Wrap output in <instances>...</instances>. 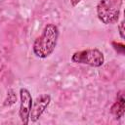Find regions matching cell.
I'll return each mask as SVG.
<instances>
[{
	"label": "cell",
	"mask_w": 125,
	"mask_h": 125,
	"mask_svg": "<svg viewBox=\"0 0 125 125\" xmlns=\"http://www.w3.org/2000/svg\"><path fill=\"white\" fill-rule=\"evenodd\" d=\"M60 30L54 23H47L41 34L34 40L32 45L33 54L39 59H46L50 57L56 49Z\"/></svg>",
	"instance_id": "cell-1"
},
{
	"label": "cell",
	"mask_w": 125,
	"mask_h": 125,
	"mask_svg": "<svg viewBox=\"0 0 125 125\" xmlns=\"http://www.w3.org/2000/svg\"><path fill=\"white\" fill-rule=\"evenodd\" d=\"M51 103V96L49 94H41L35 98L32 103L31 110L29 113V121L37 122L42 114L45 112Z\"/></svg>",
	"instance_id": "cell-5"
},
{
	"label": "cell",
	"mask_w": 125,
	"mask_h": 125,
	"mask_svg": "<svg viewBox=\"0 0 125 125\" xmlns=\"http://www.w3.org/2000/svg\"><path fill=\"white\" fill-rule=\"evenodd\" d=\"M69 2H70V4H71L72 7H76L81 2V0H69Z\"/></svg>",
	"instance_id": "cell-10"
},
{
	"label": "cell",
	"mask_w": 125,
	"mask_h": 125,
	"mask_svg": "<svg viewBox=\"0 0 125 125\" xmlns=\"http://www.w3.org/2000/svg\"><path fill=\"white\" fill-rule=\"evenodd\" d=\"M123 0H100L96 7L98 19L104 24L116 23L120 17Z\"/></svg>",
	"instance_id": "cell-2"
},
{
	"label": "cell",
	"mask_w": 125,
	"mask_h": 125,
	"mask_svg": "<svg viewBox=\"0 0 125 125\" xmlns=\"http://www.w3.org/2000/svg\"><path fill=\"white\" fill-rule=\"evenodd\" d=\"M74 63L86 64L92 67H100L104 63V53L98 48H89L74 52L70 58Z\"/></svg>",
	"instance_id": "cell-3"
},
{
	"label": "cell",
	"mask_w": 125,
	"mask_h": 125,
	"mask_svg": "<svg viewBox=\"0 0 125 125\" xmlns=\"http://www.w3.org/2000/svg\"><path fill=\"white\" fill-rule=\"evenodd\" d=\"M17 102V96H16V93L13 89H9L7 91V96H6V99L4 100V103H3V105L4 106H12L13 104H15Z\"/></svg>",
	"instance_id": "cell-7"
},
{
	"label": "cell",
	"mask_w": 125,
	"mask_h": 125,
	"mask_svg": "<svg viewBox=\"0 0 125 125\" xmlns=\"http://www.w3.org/2000/svg\"><path fill=\"white\" fill-rule=\"evenodd\" d=\"M32 97L28 89L21 88L20 89V109L19 116L22 124L27 125L29 123V113L32 106Z\"/></svg>",
	"instance_id": "cell-4"
},
{
	"label": "cell",
	"mask_w": 125,
	"mask_h": 125,
	"mask_svg": "<svg viewBox=\"0 0 125 125\" xmlns=\"http://www.w3.org/2000/svg\"><path fill=\"white\" fill-rule=\"evenodd\" d=\"M117 29H118V33H119V36L121 37V39H124L125 38V30H124V21L123 20L118 23Z\"/></svg>",
	"instance_id": "cell-8"
},
{
	"label": "cell",
	"mask_w": 125,
	"mask_h": 125,
	"mask_svg": "<svg viewBox=\"0 0 125 125\" xmlns=\"http://www.w3.org/2000/svg\"><path fill=\"white\" fill-rule=\"evenodd\" d=\"M110 111L115 120H119L124 116L125 113V99L122 94V91L118 92L116 101L110 107Z\"/></svg>",
	"instance_id": "cell-6"
},
{
	"label": "cell",
	"mask_w": 125,
	"mask_h": 125,
	"mask_svg": "<svg viewBox=\"0 0 125 125\" xmlns=\"http://www.w3.org/2000/svg\"><path fill=\"white\" fill-rule=\"evenodd\" d=\"M112 45L114 46V49L118 52V53H120V54H124V50H125V46H124V44L123 43H119V42H113L112 43Z\"/></svg>",
	"instance_id": "cell-9"
}]
</instances>
